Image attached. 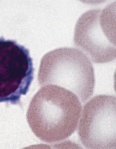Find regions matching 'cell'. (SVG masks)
I'll use <instances>...</instances> for the list:
<instances>
[{"label": "cell", "instance_id": "1", "mask_svg": "<svg viewBox=\"0 0 116 149\" xmlns=\"http://www.w3.org/2000/svg\"><path fill=\"white\" fill-rule=\"evenodd\" d=\"M82 111L81 101L76 94L49 84L41 88L33 97L27 118L31 130L40 140L55 144L74 132Z\"/></svg>", "mask_w": 116, "mask_h": 149}, {"label": "cell", "instance_id": "2", "mask_svg": "<svg viewBox=\"0 0 116 149\" xmlns=\"http://www.w3.org/2000/svg\"><path fill=\"white\" fill-rule=\"evenodd\" d=\"M38 78L41 85L56 84L70 91L83 103L93 93V66L90 59L77 49L61 47L45 55L41 62Z\"/></svg>", "mask_w": 116, "mask_h": 149}, {"label": "cell", "instance_id": "3", "mask_svg": "<svg viewBox=\"0 0 116 149\" xmlns=\"http://www.w3.org/2000/svg\"><path fill=\"white\" fill-rule=\"evenodd\" d=\"M82 110L78 133L82 145L89 149H115V96H95Z\"/></svg>", "mask_w": 116, "mask_h": 149}, {"label": "cell", "instance_id": "4", "mask_svg": "<svg viewBox=\"0 0 116 149\" xmlns=\"http://www.w3.org/2000/svg\"><path fill=\"white\" fill-rule=\"evenodd\" d=\"M29 50L16 41L0 38V102L15 104L34 78Z\"/></svg>", "mask_w": 116, "mask_h": 149}, {"label": "cell", "instance_id": "5", "mask_svg": "<svg viewBox=\"0 0 116 149\" xmlns=\"http://www.w3.org/2000/svg\"><path fill=\"white\" fill-rule=\"evenodd\" d=\"M101 12L92 9L81 15L75 24L73 38L78 49L96 63L112 61L116 57V32L101 25Z\"/></svg>", "mask_w": 116, "mask_h": 149}, {"label": "cell", "instance_id": "6", "mask_svg": "<svg viewBox=\"0 0 116 149\" xmlns=\"http://www.w3.org/2000/svg\"><path fill=\"white\" fill-rule=\"evenodd\" d=\"M53 147L57 148H75L79 149L82 148L78 144L69 140L61 141L56 143Z\"/></svg>", "mask_w": 116, "mask_h": 149}, {"label": "cell", "instance_id": "7", "mask_svg": "<svg viewBox=\"0 0 116 149\" xmlns=\"http://www.w3.org/2000/svg\"><path fill=\"white\" fill-rule=\"evenodd\" d=\"M84 4L89 5H96L101 4L108 0H79Z\"/></svg>", "mask_w": 116, "mask_h": 149}]
</instances>
